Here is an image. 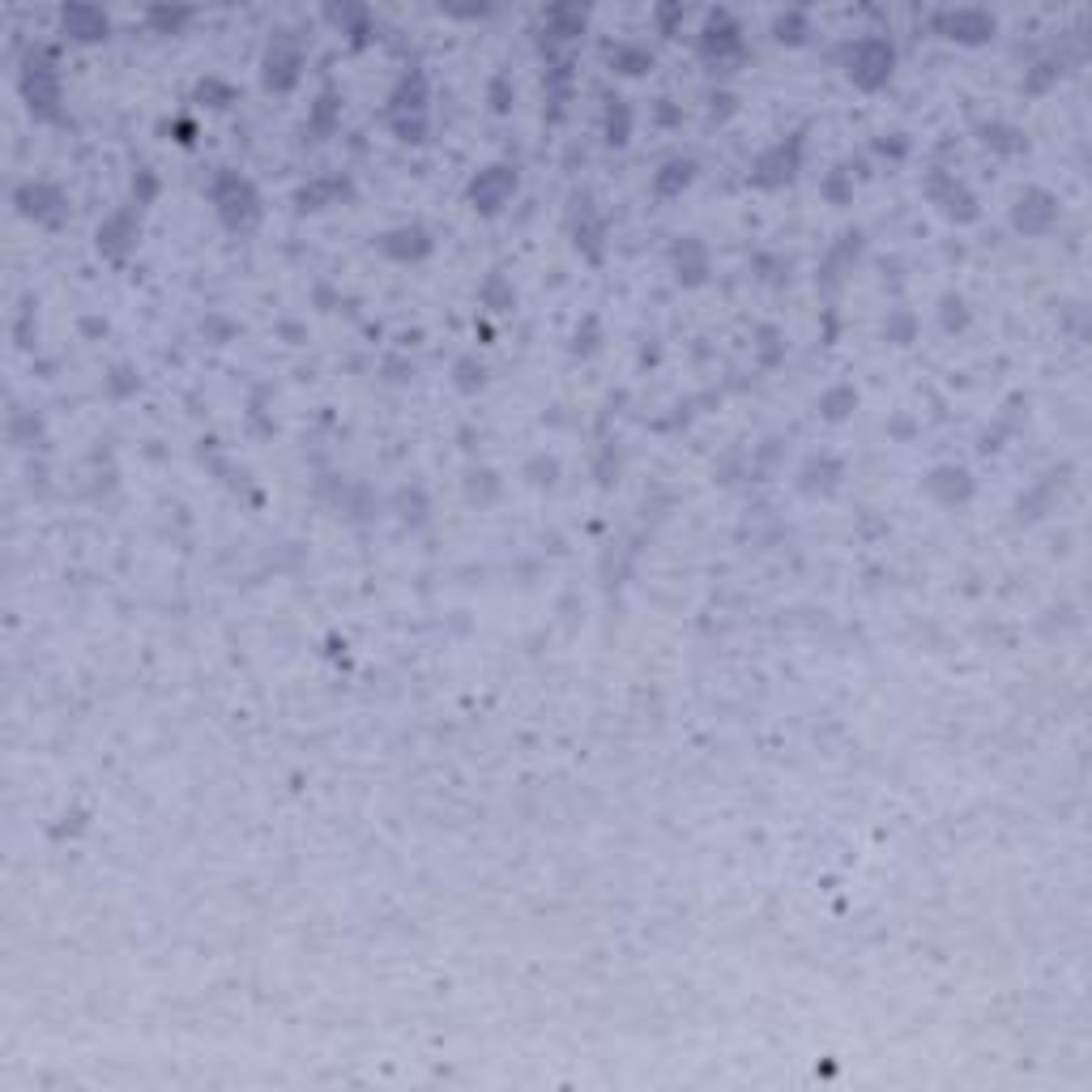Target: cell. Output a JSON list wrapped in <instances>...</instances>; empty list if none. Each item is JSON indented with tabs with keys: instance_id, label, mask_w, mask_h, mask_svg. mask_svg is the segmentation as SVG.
Wrapping results in <instances>:
<instances>
[{
	"instance_id": "6da1fadb",
	"label": "cell",
	"mask_w": 1092,
	"mask_h": 1092,
	"mask_svg": "<svg viewBox=\"0 0 1092 1092\" xmlns=\"http://www.w3.org/2000/svg\"><path fill=\"white\" fill-rule=\"evenodd\" d=\"M209 201H214L223 226L235 235L252 231V226L261 223V197H256L252 180H244L240 171H231V167L214 171V180H209Z\"/></svg>"
},
{
	"instance_id": "7a4b0ae2",
	"label": "cell",
	"mask_w": 1092,
	"mask_h": 1092,
	"mask_svg": "<svg viewBox=\"0 0 1092 1092\" xmlns=\"http://www.w3.org/2000/svg\"><path fill=\"white\" fill-rule=\"evenodd\" d=\"M22 98L34 120H60V73L48 48H31L22 60Z\"/></svg>"
},
{
	"instance_id": "3957f363",
	"label": "cell",
	"mask_w": 1092,
	"mask_h": 1092,
	"mask_svg": "<svg viewBox=\"0 0 1092 1092\" xmlns=\"http://www.w3.org/2000/svg\"><path fill=\"white\" fill-rule=\"evenodd\" d=\"M896 69V48L884 34H862L846 48V73L858 90H884Z\"/></svg>"
},
{
	"instance_id": "277c9868",
	"label": "cell",
	"mask_w": 1092,
	"mask_h": 1092,
	"mask_svg": "<svg viewBox=\"0 0 1092 1092\" xmlns=\"http://www.w3.org/2000/svg\"><path fill=\"white\" fill-rule=\"evenodd\" d=\"M798 171H803V133H789L785 141L768 145V150L756 159L751 183H756V188H785V183H794Z\"/></svg>"
},
{
	"instance_id": "5b68a950",
	"label": "cell",
	"mask_w": 1092,
	"mask_h": 1092,
	"mask_svg": "<svg viewBox=\"0 0 1092 1092\" xmlns=\"http://www.w3.org/2000/svg\"><path fill=\"white\" fill-rule=\"evenodd\" d=\"M299 77H304V48H299L290 34H278V39L269 43V52H265V64H261L265 90L287 95V90L299 86Z\"/></svg>"
},
{
	"instance_id": "8992f818",
	"label": "cell",
	"mask_w": 1092,
	"mask_h": 1092,
	"mask_svg": "<svg viewBox=\"0 0 1092 1092\" xmlns=\"http://www.w3.org/2000/svg\"><path fill=\"white\" fill-rule=\"evenodd\" d=\"M926 197H931V205H939V214L948 218V223H977V197L960 183L956 176H948L943 167H934L931 171V180H926Z\"/></svg>"
},
{
	"instance_id": "52a82bcc",
	"label": "cell",
	"mask_w": 1092,
	"mask_h": 1092,
	"mask_svg": "<svg viewBox=\"0 0 1092 1092\" xmlns=\"http://www.w3.org/2000/svg\"><path fill=\"white\" fill-rule=\"evenodd\" d=\"M13 205H17V214L31 218V223H39V226H60L64 214H69L64 192L56 188V183H48V180H26L22 188L13 192Z\"/></svg>"
},
{
	"instance_id": "ba28073f",
	"label": "cell",
	"mask_w": 1092,
	"mask_h": 1092,
	"mask_svg": "<svg viewBox=\"0 0 1092 1092\" xmlns=\"http://www.w3.org/2000/svg\"><path fill=\"white\" fill-rule=\"evenodd\" d=\"M934 31L952 43L977 48V43L995 39L998 22H995V13H986V9H943V13H934Z\"/></svg>"
},
{
	"instance_id": "9c48e42d",
	"label": "cell",
	"mask_w": 1092,
	"mask_h": 1092,
	"mask_svg": "<svg viewBox=\"0 0 1092 1092\" xmlns=\"http://www.w3.org/2000/svg\"><path fill=\"white\" fill-rule=\"evenodd\" d=\"M512 192H517V167L495 162V167H486L470 180L465 197H470V205L479 209V214H500V209L512 201Z\"/></svg>"
},
{
	"instance_id": "30bf717a",
	"label": "cell",
	"mask_w": 1092,
	"mask_h": 1092,
	"mask_svg": "<svg viewBox=\"0 0 1092 1092\" xmlns=\"http://www.w3.org/2000/svg\"><path fill=\"white\" fill-rule=\"evenodd\" d=\"M700 56L709 64H734L742 60V31L739 22L726 13V9H717V13H709V22H704L700 31Z\"/></svg>"
},
{
	"instance_id": "8fae6325",
	"label": "cell",
	"mask_w": 1092,
	"mask_h": 1092,
	"mask_svg": "<svg viewBox=\"0 0 1092 1092\" xmlns=\"http://www.w3.org/2000/svg\"><path fill=\"white\" fill-rule=\"evenodd\" d=\"M1059 223V197L1045 188H1029L1016 197L1012 205V226L1020 235H1045L1050 226Z\"/></svg>"
},
{
	"instance_id": "7c38bea8",
	"label": "cell",
	"mask_w": 1092,
	"mask_h": 1092,
	"mask_svg": "<svg viewBox=\"0 0 1092 1092\" xmlns=\"http://www.w3.org/2000/svg\"><path fill=\"white\" fill-rule=\"evenodd\" d=\"M137 235H141V205L116 209V214L103 218V226H98V252H103L107 261H124V256L137 247Z\"/></svg>"
},
{
	"instance_id": "4fadbf2b",
	"label": "cell",
	"mask_w": 1092,
	"mask_h": 1092,
	"mask_svg": "<svg viewBox=\"0 0 1092 1092\" xmlns=\"http://www.w3.org/2000/svg\"><path fill=\"white\" fill-rule=\"evenodd\" d=\"M60 31L77 43H103L112 34V17L98 5H64L60 9Z\"/></svg>"
},
{
	"instance_id": "5bb4252c",
	"label": "cell",
	"mask_w": 1092,
	"mask_h": 1092,
	"mask_svg": "<svg viewBox=\"0 0 1092 1092\" xmlns=\"http://www.w3.org/2000/svg\"><path fill=\"white\" fill-rule=\"evenodd\" d=\"M410 116H427V77L423 69H410L406 77L397 81L389 98V120H410Z\"/></svg>"
},
{
	"instance_id": "9a60e30c",
	"label": "cell",
	"mask_w": 1092,
	"mask_h": 1092,
	"mask_svg": "<svg viewBox=\"0 0 1092 1092\" xmlns=\"http://www.w3.org/2000/svg\"><path fill=\"white\" fill-rule=\"evenodd\" d=\"M926 491H931L939 503L956 508V503L973 500V474L965 470V465H939V470L926 479Z\"/></svg>"
},
{
	"instance_id": "2e32d148",
	"label": "cell",
	"mask_w": 1092,
	"mask_h": 1092,
	"mask_svg": "<svg viewBox=\"0 0 1092 1092\" xmlns=\"http://www.w3.org/2000/svg\"><path fill=\"white\" fill-rule=\"evenodd\" d=\"M674 273L683 287H700L704 278H709V247H704L696 235H687V240L674 244Z\"/></svg>"
},
{
	"instance_id": "e0dca14e",
	"label": "cell",
	"mask_w": 1092,
	"mask_h": 1092,
	"mask_svg": "<svg viewBox=\"0 0 1092 1092\" xmlns=\"http://www.w3.org/2000/svg\"><path fill=\"white\" fill-rule=\"evenodd\" d=\"M380 252L393 261H423L431 252V235L423 226H397V231L380 235Z\"/></svg>"
},
{
	"instance_id": "ac0fdd59",
	"label": "cell",
	"mask_w": 1092,
	"mask_h": 1092,
	"mask_svg": "<svg viewBox=\"0 0 1092 1092\" xmlns=\"http://www.w3.org/2000/svg\"><path fill=\"white\" fill-rule=\"evenodd\" d=\"M841 474H846V465H841L837 457H811V461L803 465V474H798V486H803L806 495H832L841 482Z\"/></svg>"
},
{
	"instance_id": "d6986e66",
	"label": "cell",
	"mask_w": 1092,
	"mask_h": 1092,
	"mask_svg": "<svg viewBox=\"0 0 1092 1092\" xmlns=\"http://www.w3.org/2000/svg\"><path fill=\"white\" fill-rule=\"evenodd\" d=\"M696 180V162L692 159H670L662 162V171L653 176V197L657 201H674L683 197V188Z\"/></svg>"
},
{
	"instance_id": "ffe728a7",
	"label": "cell",
	"mask_w": 1092,
	"mask_h": 1092,
	"mask_svg": "<svg viewBox=\"0 0 1092 1092\" xmlns=\"http://www.w3.org/2000/svg\"><path fill=\"white\" fill-rule=\"evenodd\" d=\"M337 120H342V95H337L333 86L325 90V95L316 98V107H311V120H308V133L316 137V141H325V137H333Z\"/></svg>"
},
{
	"instance_id": "44dd1931",
	"label": "cell",
	"mask_w": 1092,
	"mask_h": 1092,
	"mask_svg": "<svg viewBox=\"0 0 1092 1092\" xmlns=\"http://www.w3.org/2000/svg\"><path fill=\"white\" fill-rule=\"evenodd\" d=\"M585 9H572V5H555V9H546V43H555V39H576V34L585 31Z\"/></svg>"
},
{
	"instance_id": "7402d4cb",
	"label": "cell",
	"mask_w": 1092,
	"mask_h": 1092,
	"mask_svg": "<svg viewBox=\"0 0 1092 1092\" xmlns=\"http://www.w3.org/2000/svg\"><path fill=\"white\" fill-rule=\"evenodd\" d=\"M610 69L623 73V77H645V73L653 69V52H649L645 43H619V48L610 52Z\"/></svg>"
},
{
	"instance_id": "603a6c76",
	"label": "cell",
	"mask_w": 1092,
	"mask_h": 1092,
	"mask_svg": "<svg viewBox=\"0 0 1092 1092\" xmlns=\"http://www.w3.org/2000/svg\"><path fill=\"white\" fill-rule=\"evenodd\" d=\"M853 410H858V389H853V384H837V389H828L820 397V415L828 418V423H841V418H849Z\"/></svg>"
},
{
	"instance_id": "cb8c5ba5",
	"label": "cell",
	"mask_w": 1092,
	"mask_h": 1092,
	"mask_svg": "<svg viewBox=\"0 0 1092 1092\" xmlns=\"http://www.w3.org/2000/svg\"><path fill=\"white\" fill-rule=\"evenodd\" d=\"M981 145H986V150H998V154H1020L1029 141H1024V133L1012 124H986L981 128Z\"/></svg>"
},
{
	"instance_id": "d4e9b609",
	"label": "cell",
	"mask_w": 1092,
	"mask_h": 1092,
	"mask_svg": "<svg viewBox=\"0 0 1092 1092\" xmlns=\"http://www.w3.org/2000/svg\"><path fill=\"white\" fill-rule=\"evenodd\" d=\"M325 17L337 26V31L354 34V39H363V34H367V9L363 5H329Z\"/></svg>"
},
{
	"instance_id": "484cf974",
	"label": "cell",
	"mask_w": 1092,
	"mask_h": 1092,
	"mask_svg": "<svg viewBox=\"0 0 1092 1092\" xmlns=\"http://www.w3.org/2000/svg\"><path fill=\"white\" fill-rule=\"evenodd\" d=\"M628 137H632V107L623 98H607V141L628 145Z\"/></svg>"
},
{
	"instance_id": "4316f807",
	"label": "cell",
	"mask_w": 1092,
	"mask_h": 1092,
	"mask_svg": "<svg viewBox=\"0 0 1092 1092\" xmlns=\"http://www.w3.org/2000/svg\"><path fill=\"white\" fill-rule=\"evenodd\" d=\"M479 295H482V304L495 308V311H508L512 304H517V290H512V282L503 278V273H491V278L482 282Z\"/></svg>"
},
{
	"instance_id": "83f0119b",
	"label": "cell",
	"mask_w": 1092,
	"mask_h": 1092,
	"mask_svg": "<svg viewBox=\"0 0 1092 1092\" xmlns=\"http://www.w3.org/2000/svg\"><path fill=\"white\" fill-rule=\"evenodd\" d=\"M337 192H346L342 180H316V183H308V188H299L295 201H299V209H320V205H329Z\"/></svg>"
},
{
	"instance_id": "f1b7e54d",
	"label": "cell",
	"mask_w": 1092,
	"mask_h": 1092,
	"mask_svg": "<svg viewBox=\"0 0 1092 1092\" xmlns=\"http://www.w3.org/2000/svg\"><path fill=\"white\" fill-rule=\"evenodd\" d=\"M806 13H798V9H789V13H782L773 22V34H777V43H789V48H798V43L806 39Z\"/></svg>"
},
{
	"instance_id": "f546056e",
	"label": "cell",
	"mask_w": 1092,
	"mask_h": 1092,
	"mask_svg": "<svg viewBox=\"0 0 1092 1092\" xmlns=\"http://www.w3.org/2000/svg\"><path fill=\"white\" fill-rule=\"evenodd\" d=\"M486 98H491V112H495V116H508V112H512V98H517V90H512V77H508V73H495L491 86H486Z\"/></svg>"
},
{
	"instance_id": "4dcf8cb0",
	"label": "cell",
	"mask_w": 1092,
	"mask_h": 1092,
	"mask_svg": "<svg viewBox=\"0 0 1092 1092\" xmlns=\"http://www.w3.org/2000/svg\"><path fill=\"white\" fill-rule=\"evenodd\" d=\"M824 197L832 201V205H849L853 201V171L849 167H837L828 180H824Z\"/></svg>"
},
{
	"instance_id": "1f68e13d",
	"label": "cell",
	"mask_w": 1092,
	"mask_h": 1092,
	"mask_svg": "<svg viewBox=\"0 0 1092 1092\" xmlns=\"http://www.w3.org/2000/svg\"><path fill=\"white\" fill-rule=\"evenodd\" d=\"M913 333H917L913 311H892V316H888V325H884V337H888V342L910 346V342H913Z\"/></svg>"
},
{
	"instance_id": "d6a6232c",
	"label": "cell",
	"mask_w": 1092,
	"mask_h": 1092,
	"mask_svg": "<svg viewBox=\"0 0 1092 1092\" xmlns=\"http://www.w3.org/2000/svg\"><path fill=\"white\" fill-rule=\"evenodd\" d=\"M188 17H192L188 9H150V13H145V22H150L154 31H162V34H176L180 26L188 22Z\"/></svg>"
},
{
	"instance_id": "836d02e7",
	"label": "cell",
	"mask_w": 1092,
	"mask_h": 1092,
	"mask_svg": "<svg viewBox=\"0 0 1092 1092\" xmlns=\"http://www.w3.org/2000/svg\"><path fill=\"white\" fill-rule=\"evenodd\" d=\"M1059 73H1062L1059 60L1037 64V73H1029V77H1024V90H1029V95H1041V90H1050L1054 81H1059Z\"/></svg>"
},
{
	"instance_id": "e575fe53",
	"label": "cell",
	"mask_w": 1092,
	"mask_h": 1092,
	"mask_svg": "<svg viewBox=\"0 0 1092 1092\" xmlns=\"http://www.w3.org/2000/svg\"><path fill=\"white\" fill-rule=\"evenodd\" d=\"M782 354H785L782 333L764 325V329H760V363H764V367H777V363H782Z\"/></svg>"
},
{
	"instance_id": "d590c367",
	"label": "cell",
	"mask_w": 1092,
	"mask_h": 1092,
	"mask_svg": "<svg viewBox=\"0 0 1092 1092\" xmlns=\"http://www.w3.org/2000/svg\"><path fill=\"white\" fill-rule=\"evenodd\" d=\"M969 325V308H965V299L960 295H943V329L948 333H956V329H965Z\"/></svg>"
},
{
	"instance_id": "8d00e7d4",
	"label": "cell",
	"mask_w": 1092,
	"mask_h": 1092,
	"mask_svg": "<svg viewBox=\"0 0 1092 1092\" xmlns=\"http://www.w3.org/2000/svg\"><path fill=\"white\" fill-rule=\"evenodd\" d=\"M197 98H205L209 107H226V103L235 98V90L226 86V81H218V77H205V81L197 86Z\"/></svg>"
},
{
	"instance_id": "74e56055",
	"label": "cell",
	"mask_w": 1092,
	"mask_h": 1092,
	"mask_svg": "<svg viewBox=\"0 0 1092 1092\" xmlns=\"http://www.w3.org/2000/svg\"><path fill=\"white\" fill-rule=\"evenodd\" d=\"M154 197H159V180H154V171L137 167V176H133V205H150Z\"/></svg>"
},
{
	"instance_id": "f35d334b",
	"label": "cell",
	"mask_w": 1092,
	"mask_h": 1092,
	"mask_svg": "<svg viewBox=\"0 0 1092 1092\" xmlns=\"http://www.w3.org/2000/svg\"><path fill=\"white\" fill-rule=\"evenodd\" d=\"M482 380H486L482 363H474V359H461V363H457V389H461V393H479Z\"/></svg>"
},
{
	"instance_id": "ab89813d",
	"label": "cell",
	"mask_w": 1092,
	"mask_h": 1092,
	"mask_svg": "<svg viewBox=\"0 0 1092 1092\" xmlns=\"http://www.w3.org/2000/svg\"><path fill=\"white\" fill-rule=\"evenodd\" d=\"M397 503H401V517L406 521H423V512H427V500H423V491H401L397 495Z\"/></svg>"
},
{
	"instance_id": "60d3db41",
	"label": "cell",
	"mask_w": 1092,
	"mask_h": 1092,
	"mask_svg": "<svg viewBox=\"0 0 1092 1092\" xmlns=\"http://www.w3.org/2000/svg\"><path fill=\"white\" fill-rule=\"evenodd\" d=\"M529 474H534V482H555V474H559L555 457H538V461L529 465Z\"/></svg>"
},
{
	"instance_id": "b9f144b4",
	"label": "cell",
	"mask_w": 1092,
	"mask_h": 1092,
	"mask_svg": "<svg viewBox=\"0 0 1092 1092\" xmlns=\"http://www.w3.org/2000/svg\"><path fill=\"white\" fill-rule=\"evenodd\" d=\"M593 337H598V320L589 316V320H585V342H576V354H589L593 346H598V342H593Z\"/></svg>"
},
{
	"instance_id": "7bdbcfd3",
	"label": "cell",
	"mask_w": 1092,
	"mask_h": 1092,
	"mask_svg": "<svg viewBox=\"0 0 1092 1092\" xmlns=\"http://www.w3.org/2000/svg\"><path fill=\"white\" fill-rule=\"evenodd\" d=\"M910 141H901V133H892V141H879V154H892V159H905Z\"/></svg>"
},
{
	"instance_id": "ee69618b",
	"label": "cell",
	"mask_w": 1092,
	"mask_h": 1092,
	"mask_svg": "<svg viewBox=\"0 0 1092 1092\" xmlns=\"http://www.w3.org/2000/svg\"><path fill=\"white\" fill-rule=\"evenodd\" d=\"M201 329H209V333H218V342H223V337H231V333H235V325H223V320H205V325H201Z\"/></svg>"
},
{
	"instance_id": "f6af8a7d",
	"label": "cell",
	"mask_w": 1092,
	"mask_h": 1092,
	"mask_svg": "<svg viewBox=\"0 0 1092 1092\" xmlns=\"http://www.w3.org/2000/svg\"><path fill=\"white\" fill-rule=\"evenodd\" d=\"M657 120H662V124H674L678 112H674V107H662V112H657Z\"/></svg>"
}]
</instances>
